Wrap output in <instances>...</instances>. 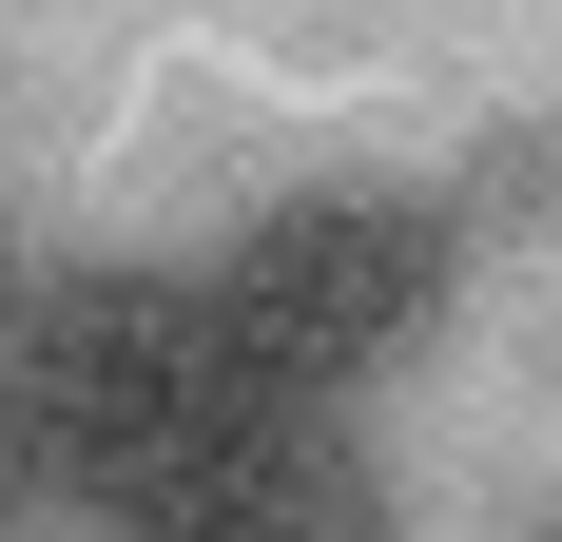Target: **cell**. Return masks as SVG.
Returning a JSON list of instances; mask_svg holds the SVG:
<instances>
[{"instance_id":"cell-1","label":"cell","mask_w":562,"mask_h":542,"mask_svg":"<svg viewBox=\"0 0 562 542\" xmlns=\"http://www.w3.org/2000/svg\"><path fill=\"white\" fill-rule=\"evenodd\" d=\"M233 407H252V387H233L194 271L98 252V271H40V291L0 310V445H20V485H40L58 523H136Z\"/></svg>"},{"instance_id":"cell-4","label":"cell","mask_w":562,"mask_h":542,"mask_svg":"<svg viewBox=\"0 0 562 542\" xmlns=\"http://www.w3.org/2000/svg\"><path fill=\"white\" fill-rule=\"evenodd\" d=\"M40 523H58V504H40V485H20V445H0V542H40Z\"/></svg>"},{"instance_id":"cell-2","label":"cell","mask_w":562,"mask_h":542,"mask_svg":"<svg viewBox=\"0 0 562 542\" xmlns=\"http://www.w3.org/2000/svg\"><path fill=\"white\" fill-rule=\"evenodd\" d=\"M194 291H214L233 387L330 427L349 387H389L407 349H427V310H447V214H427V194H389V174H311V194H272V214L233 233Z\"/></svg>"},{"instance_id":"cell-3","label":"cell","mask_w":562,"mask_h":542,"mask_svg":"<svg viewBox=\"0 0 562 542\" xmlns=\"http://www.w3.org/2000/svg\"><path fill=\"white\" fill-rule=\"evenodd\" d=\"M116 542H389V485H369V445L311 427V407H233Z\"/></svg>"}]
</instances>
